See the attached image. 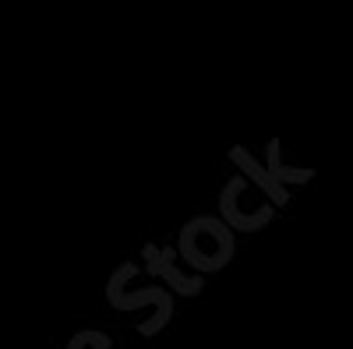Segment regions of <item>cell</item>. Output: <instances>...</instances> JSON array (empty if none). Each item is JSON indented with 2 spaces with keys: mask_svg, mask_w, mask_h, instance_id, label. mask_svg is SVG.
Returning <instances> with one entry per match:
<instances>
[{
  "mask_svg": "<svg viewBox=\"0 0 353 349\" xmlns=\"http://www.w3.org/2000/svg\"><path fill=\"white\" fill-rule=\"evenodd\" d=\"M68 349H117V346H113V339H110L106 332L88 328V332H78V335L68 342Z\"/></svg>",
  "mask_w": 353,
  "mask_h": 349,
  "instance_id": "52a82bcc",
  "label": "cell"
},
{
  "mask_svg": "<svg viewBox=\"0 0 353 349\" xmlns=\"http://www.w3.org/2000/svg\"><path fill=\"white\" fill-rule=\"evenodd\" d=\"M230 159L241 166V173H244L248 180H254V184H258L265 194L272 198V205H286V201H290V194H286V184H279V180L272 177V169H269V166L254 162L248 149H233V152H230Z\"/></svg>",
  "mask_w": 353,
  "mask_h": 349,
  "instance_id": "5b68a950",
  "label": "cell"
},
{
  "mask_svg": "<svg viewBox=\"0 0 353 349\" xmlns=\"http://www.w3.org/2000/svg\"><path fill=\"white\" fill-rule=\"evenodd\" d=\"M128 265H121L113 272L110 286H106V300L117 307V310H138V307H152L149 321H141L138 332L141 335H159L170 317H173V300H170V289L163 286H145V289H128Z\"/></svg>",
  "mask_w": 353,
  "mask_h": 349,
  "instance_id": "7a4b0ae2",
  "label": "cell"
},
{
  "mask_svg": "<svg viewBox=\"0 0 353 349\" xmlns=\"http://www.w3.org/2000/svg\"><path fill=\"white\" fill-rule=\"evenodd\" d=\"M141 265L149 268L156 279H163V282H170V289H176V293H184V297H194V293H201V272L198 275H181L176 272V265H173V254L170 251H163V247H145L141 251Z\"/></svg>",
  "mask_w": 353,
  "mask_h": 349,
  "instance_id": "277c9868",
  "label": "cell"
},
{
  "mask_svg": "<svg viewBox=\"0 0 353 349\" xmlns=\"http://www.w3.org/2000/svg\"><path fill=\"white\" fill-rule=\"evenodd\" d=\"M272 198L265 194L254 180H248L244 173L241 177H233L223 194H219V212L223 219L233 226V229H241V233H251V229H261V226H269L272 219Z\"/></svg>",
  "mask_w": 353,
  "mask_h": 349,
  "instance_id": "3957f363",
  "label": "cell"
},
{
  "mask_svg": "<svg viewBox=\"0 0 353 349\" xmlns=\"http://www.w3.org/2000/svg\"><path fill=\"white\" fill-rule=\"evenodd\" d=\"M233 226L226 219L216 215H198L181 229V240H176V254H181L188 265L201 275L209 272H223L233 261Z\"/></svg>",
  "mask_w": 353,
  "mask_h": 349,
  "instance_id": "6da1fadb",
  "label": "cell"
},
{
  "mask_svg": "<svg viewBox=\"0 0 353 349\" xmlns=\"http://www.w3.org/2000/svg\"><path fill=\"white\" fill-rule=\"evenodd\" d=\"M269 169L279 184H307L311 180V169H286L279 162V141H269Z\"/></svg>",
  "mask_w": 353,
  "mask_h": 349,
  "instance_id": "8992f818",
  "label": "cell"
}]
</instances>
